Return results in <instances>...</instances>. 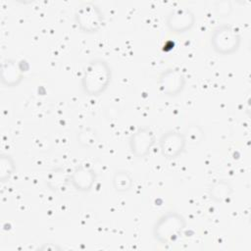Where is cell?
Wrapping results in <instances>:
<instances>
[{
  "label": "cell",
  "mask_w": 251,
  "mask_h": 251,
  "mask_svg": "<svg viewBox=\"0 0 251 251\" xmlns=\"http://www.w3.org/2000/svg\"><path fill=\"white\" fill-rule=\"evenodd\" d=\"M112 80V68L101 58L88 62L80 79L81 89L87 96L97 97L104 93Z\"/></svg>",
  "instance_id": "1"
},
{
  "label": "cell",
  "mask_w": 251,
  "mask_h": 251,
  "mask_svg": "<svg viewBox=\"0 0 251 251\" xmlns=\"http://www.w3.org/2000/svg\"><path fill=\"white\" fill-rule=\"evenodd\" d=\"M186 227L185 218L177 212H168L154 224L152 234L156 241L167 245L177 240Z\"/></svg>",
  "instance_id": "2"
},
{
  "label": "cell",
  "mask_w": 251,
  "mask_h": 251,
  "mask_svg": "<svg viewBox=\"0 0 251 251\" xmlns=\"http://www.w3.org/2000/svg\"><path fill=\"white\" fill-rule=\"evenodd\" d=\"M210 43L216 53L223 56L231 55L239 49L241 35L235 26L224 24L213 30Z\"/></svg>",
  "instance_id": "3"
},
{
  "label": "cell",
  "mask_w": 251,
  "mask_h": 251,
  "mask_svg": "<svg viewBox=\"0 0 251 251\" xmlns=\"http://www.w3.org/2000/svg\"><path fill=\"white\" fill-rule=\"evenodd\" d=\"M75 22L81 32L92 34L98 32L103 27L105 17L97 4L84 2L76 8Z\"/></svg>",
  "instance_id": "4"
},
{
  "label": "cell",
  "mask_w": 251,
  "mask_h": 251,
  "mask_svg": "<svg viewBox=\"0 0 251 251\" xmlns=\"http://www.w3.org/2000/svg\"><path fill=\"white\" fill-rule=\"evenodd\" d=\"M186 78L177 68H168L158 76L157 85L160 92L169 97L177 96L185 88Z\"/></svg>",
  "instance_id": "5"
},
{
  "label": "cell",
  "mask_w": 251,
  "mask_h": 251,
  "mask_svg": "<svg viewBox=\"0 0 251 251\" xmlns=\"http://www.w3.org/2000/svg\"><path fill=\"white\" fill-rule=\"evenodd\" d=\"M156 144V135L148 126H140L129 136L128 145L131 154L137 159L145 158L149 155Z\"/></svg>",
  "instance_id": "6"
},
{
  "label": "cell",
  "mask_w": 251,
  "mask_h": 251,
  "mask_svg": "<svg viewBox=\"0 0 251 251\" xmlns=\"http://www.w3.org/2000/svg\"><path fill=\"white\" fill-rule=\"evenodd\" d=\"M187 141L184 133L176 129L167 130L159 139L161 154L170 160L179 157L183 153Z\"/></svg>",
  "instance_id": "7"
},
{
  "label": "cell",
  "mask_w": 251,
  "mask_h": 251,
  "mask_svg": "<svg viewBox=\"0 0 251 251\" xmlns=\"http://www.w3.org/2000/svg\"><path fill=\"white\" fill-rule=\"evenodd\" d=\"M196 21L194 13L186 7H176L173 9L166 18L168 29L175 34L184 33L190 30Z\"/></svg>",
  "instance_id": "8"
},
{
  "label": "cell",
  "mask_w": 251,
  "mask_h": 251,
  "mask_svg": "<svg viewBox=\"0 0 251 251\" xmlns=\"http://www.w3.org/2000/svg\"><path fill=\"white\" fill-rule=\"evenodd\" d=\"M96 179L97 175L95 171L84 165L75 166L70 174V183L75 189L80 192L91 190Z\"/></svg>",
  "instance_id": "9"
},
{
  "label": "cell",
  "mask_w": 251,
  "mask_h": 251,
  "mask_svg": "<svg viewBox=\"0 0 251 251\" xmlns=\"http://www.w3.org/2000/svg\"><path fill=\"white\" fill-rule=\"evenodd\" d=\"M24 78V70L13 59H7L1 66V82L6 87L18 86Z\"/></svg>",
  "instance_id": "10"
},
{
  "label": "cell",
  "mask_w": 251,
  "mask_h": 251,
  "mask_svg": "<svg viewBox=\"0 0 251 251\" xmlns=\"http://www.w3.org/2000/svg\"><path fill=\"white\" fill-rule=\"evenodd\" d=\"M233 192L232 186L225 179H218L213 182L208 190L209 197L216 203L226 202Z\"/></svg>",
  "instance_id": "11"
},
{
  "label": "cell",
  "mask_w": 251,
  "mask_h": 251,
  "mask_svg": "<svg viewBox=\"0 0 251 251\" xmlns=\"http://www.w3.org/2000/svg\"><path fill=\"white\" fill-rule=\"evenodd\" d=\"M112 184L117 192H127L131 189L133 178L130 173L124 169H119L114 172Z\"/></svg>",
  "instance_id": "12"
},
{
  "label": "cell",
  "mask_w": 251,
  "mask_h": 251,
  "mask_svg": "<svg viewBox=\"0 0 251 251\" xmlns=\"http://www.w3.org/2000/svg\"><path fill=\"white\" fill-rule=\"evenodd\" d=\"M67 182H70V174H67L61 168H57L49 172L46 178L47 186L54 191L64 188Z\"/></svg>",
  "instance_id": "13"
},
{
  "label": "cell",
  "mask_w": 251,
  "mask_h": 251,
  "mask_svg": "<svg viewBox=\"0 0 251 251\" xmlns=\"http://www.w3.org/2000/svg\"><path fill=\"white\" fill-rule=\"evenodd\" d=\"M16 171V163L14 158L6 153L0 155V181L6 182L10 180Z\"/></svg>",
  "instance_id": "14"
},
{
  "label": "cell",
  "mask_w": 251,
  "mask_h": 251,
  "mask_svg": "<svg viewBox=\"0 0 251 251\" xmlns=\"http://www.w3.org/2000/svg\"><path fill=\"white\" fill-rule=\"evenodd\" d=\"M186 138V141L190 144L197 145L203 141L205 138V133L203 128L198 125H190L186 127V130L183 132Z\"/></svg>",
  "instance_id": "15"
},
{
  "label": "cell",
  "mask_w": 251,
  "mask_h": 251,
  "mask_svg": "<svg viewBox=\"0 0 251 251\" xmlns=\"http://www.w3.org/2000/svg\"><path fill=\"white\" fill-rule=\"evenodd\" d=\"M218 5H220V7H217V6H216V10L219 11L220 15H226V14H228L229 11L231 10V5H230V3L227 2V1H226L225 7L222 6V3H221V2H219Z\"/></svg>",
  "instance_id": "16"
}]
</instances>
